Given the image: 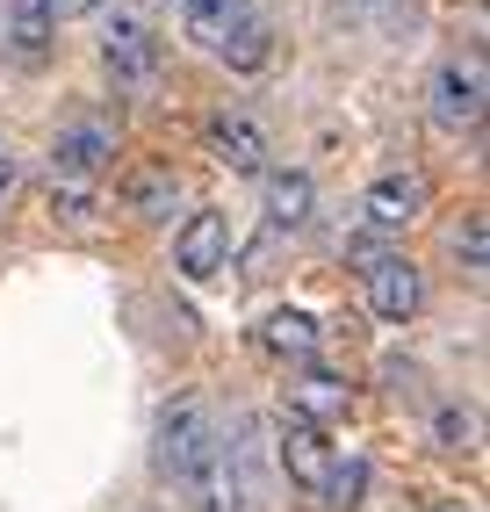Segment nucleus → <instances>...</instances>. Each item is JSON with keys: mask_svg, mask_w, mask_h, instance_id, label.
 I'll list each match as a JSON object with an SVG mask.
<instances>
[{"mask_svg": "<svg viewBox=\"0 0 490 512\" xmlns=\"http://www.w3.org/2000/svg\"><path fill=\"white\" fill-rule=\"evenodd\" d=\"M181 498H188V512H245L253 505V469H245L238 433H224V448L181 484Z\"/></svg>", "mask_w": 490, "mask_h": 512, "instance_id": "39448f33", "label": "nucleus"}, {"mask_svg": "<svg viewBox=\"0 0 490 512\" xmlns=\"http://www.w3.org/2000/svg\"><path fill=\"white\" fill-rule=\"evenodd\" d=\"M109 0H51V22H80V15H101Z\"/></svg>", "mask_w": 490, "mask_h": 512, "instance_id": "aec40b11", "label": "nucleus"}, {"mask_svg": "<svg viewBox=\"0 0 490 512\" xmlns=\"http://www.w3.org/2000/svg\"><path fill=\"white\" fill-rule=\"evenodd\" d=\"M454 260H462V275H483V210L454 224Z\"/></svg>", "mask_w": 490, "mask_h": 512, "instance_id": "6ab92c4d", "label": "nucleus"}, {"mask_svg": "<svg viewBox=\"0 0 490 512\" xmlns=\"http://www.w3.org/2000/svg\"><path fill=\"white\" fill-rule=\"evenodd\" d=\"M159 58H166V44H159L152 8L123 0L116 22H109V37H101V65H109V80H116L123 94H145V87L159 80Z\"/></svg>", "mask_w": 490, "mask_h": 512, "instance_id": "7ed1b4c3", "label": "nucleus"}, {"mask_svg": "<svg viewBox=\"0 0 490 512\" xmlns=\"http://www.w3.org/2000/svg\"><path fill=\"white\" fill-rule=\"evenodd\" d=\"M310 202H318V188H310V174H267V224L274 231H303L310 224Z\"/></svg>", "mask_w": 490, "mask_h": 512, "instance_id": "4468645a", "label": "nucleus"}, {"mask_svg": "<svg viewBox=\"0 0 490 512\" xmlns=\"http://www.w3.org/2000/svg\"><path fill=\"white\" fill-rule=\"evenodd\" d=\"M217 58L231 65V73H260V65L274 58V22H267L260 8H245L224 37H217Z\"/></svg>", "mask_w": 490, "mask_h": 512, "instance_id": "ddd939ff", "label": "nucleus"}, {"mask_svg": "<svg viewBox=\"0 0 490 512\" xmlns=\"http://www.w3.org/2000/svg\"><path fill=\"white\" fill-rule=\"evenodd\" d=\"M15 181H22V166H15V152L0 145V210H8V195H15Z\"/></svg>", "mask_w": 490, "mask_h": 512, "instance_id": "412c9836", "label": "nucleus"}, {"mask_svg": "<svg viewBox=\"0 0 490 512\" xmlns=\"http://www.w3.org/2000/svg\"><path fill=\"white\" fill-rule=\"evenodd\" d=\"M51 0H0V44H8V58L22 65V73H37V65L51 58Z\"/></svg>", "mask_w": 490, "mask_h": 512, "instance_id": "9d476101", "label": "nucleus"}, {"mask_svg": "<svg viewBox=\"0 0 490 512\" xmlns=\"http://www.w3.org/2000/svg\"><path fill=\"white\" fill-rule=\"evenodd\" d=\"M245 8H253V0H173V15H181V29H188L195 44H209V51H217V37H224V29H231V22H238Z\"/></svg>", "mask_w": 490, "mask_h": 512, "instance_id": "2eb2a0df", "label": "nucleus"}, {"mask_svg": "<svg viewBox=\"0 0 490 512\" xmlns=\"http://www.w3.org/2000/svg\"><path fill=\"white\" fill-rule=\"evenodd\" d=\"M318 498H325L332 512H354V505L368 498V462H361L354 448H339V455H332V476H325V491H318Z\"/></svg>", "mask_w": 490, "mask_h": 512, "instance_id": "dca6fc26", "label": "nucleus"}, {"mask_svg": "<svg viewBox=\"0 0 490 512\" xmlns=\"http://www.w3.org/2000/svg\"><path fill=\"white\" fill-rule=\"evenodd\" d=\"M109 159H116V130L101 123V116H73L51 138V202H87V188L109 174Z\"/></svg>", "mask_w": 490, "mask_h": 512, "instance_id": "f03ea898", "label": "nucleus"}, {"mask_svg": "<svg viewBox=\"0 0 490 512\" xmlns=\"http://www.w3.org/2000/svg\"><path fill=\"white\" fill-rule=\"evenodd\" d=\"M166 202H181V174H145V181L130 188V210L137 217H159Z\"/></svg>", "mask_w": 490, "mask_h": 512, "instance_id": "a211bd4d", "label": "nucleus"}, {"mask_svg": "<svg viewBox=\"0 0 490 512\" xmlns=\"http://www.w3.org/2000/svg\"><path fill=\"white\" fill-rule=\"evenodd\" d=\"M224 448V419H217V404H209V397H173L166 404V412H159V433H152V462H159V476H166V484L173 491H181L188 484V476L209 462V455H217Z\"/></svg>", "mask_w": 490, "mask_h": 512, "instance_id": "f257e3e1", "label": "nucleus"}, {"mask_svg": "<svg viewBox=\"0 0 490 512\" xmlns=\"http://www.w3.org/2000/svg\"><path fill=\"white\" fill-rule=\"evenodd\" d=\"M274 455H282V469H289V484H303L310 498L325 491V476H332V440H325V426H310V419H289L282 412V426H274Z\"/></svg>", "mask_w": 490, "mask_h": 512, "instance_id": "1a4fd4ad", "label": "nucleus"}, {"mask_svg": "<svg viewBox=\"0 0 490 512\" xmlns=\"http://www.w3.org/2000/svg\"><path fill=\"white\" fill-rule=\"evenodd\" d=\"M339 412H346V383H332V375H310L296 390V404H289V419H310V426H325Z\"/></svg>", "mask_w": 490, "mask_h": 512, "instance_id": "f3484780", "label": "nucleus"}, {"mask_svg": "<svg viewBox=\"0 0 490 512\" xmlns=\"http://www.w3.org/2000/svg\"><path fill=\"white\" fill-rule=\"evenodd\" d=\"M426 174H411V166H390V174H375L368 195H361V224L375 238H390V231H411L418 217H426Z\"/></svg>", "mask_w": 490, "mask_h": 512, "instance_id": "0eeeda50", "label": "nucleus"}, {"mask_svg": "<svg viewBox=\"0 0 490 512\" xmlns=\"http://www.w3.org/2000/svg\"><path fill=\"white\" fill-rule=\"evenodd\" d=\"M260 347H267L274 361H296V368H310L325 339H318V318H310V311H267V318H260Z\"/></svg>", "mask_w": 490, "mask_h": 512, "instance_id": "f8f14e48", "label": "nucleus"}, {"mask_svg": "<svg viewBox=\"0 0 490 512\" xmlns=\"http://www.w3.org/2000/svg\"><path fill=\"white\" fill-rule=\"evenodd\" d=\"M173 267H181L188 282H217L231 267V217L224 210H195L173 238Z\"/></svg>", "mask_w": 490, "mask_h": 512, "instance_id": "6e6552de", "label": "nucleus"}, {"mask_svg": "<svg viewBox=\"0 0 490 512\" xmlns=\"http://www.w3.org/2000/svg\"><path fill=\"white\" fill-rule=\"evenodd\" d=\"M368 260V311L382 318V325H411L418 311H426V275L404 260V253H361Z\"/></svg>", "mask_w": 490, "mask_h": 512, "instance_id": "423d86ee", "label": "nucleus"}, {"mask_svg": "<svg viewBox=\"0 0 490 512\" xmlns=\"http://www.w3.org/2000/svg\"><path fill=\"white\" fill-rule=\"evenodd\" d=\"M440 440H447V448H462V440H469V419H462V412H440Z\"/></svg>", "mask_w": 490, "mask_h": 512, "instance_id": "4be33fe9", "label": "nucleus"}, {"mask_svg": "<svg viewBox=\"0 0 490 512\" xmlns=\"http://www.w3.org/2000/svg\"><path fill=\"white\" fill-rule=\"evenodd\" d=\"M483 101H490L483 58H476V51L440 58V73H433V87H426V116H433V130H447V138L476 130V123H483Z\"/></svg>", "mask_w": 490, "mask_h": 512, "instance_id": "20e7f679", "label": "nucleus"}, {"mask_svg": "<svg viewBox=\"0 0 490 512\" xmlns=\"http://www.w3.org/2000/svg\"><path fill=\"white\" fill-rule=\"evenodd\" d=\"M209 152H217L231 174H267V138H260V123L253 116H209Z\"/></svg>", "mask_w": 490, "mask_h": 512, "instance_id": "9b49d317", "label": "nucleus"}, {"mask_svg": "<svg viewBox=\"0 0 490 512\" xmlns=\"http://www.w3.org/2000/svg\"><path fill=\"white\" fill-rule=\"evenodd\" d=\"M426 512H469V505H426Z\"/></svg>", "mask_w": 490, "mask_h": 512, "instance_id": "5701e85b", "label": "nucleus"}]
</instances>
